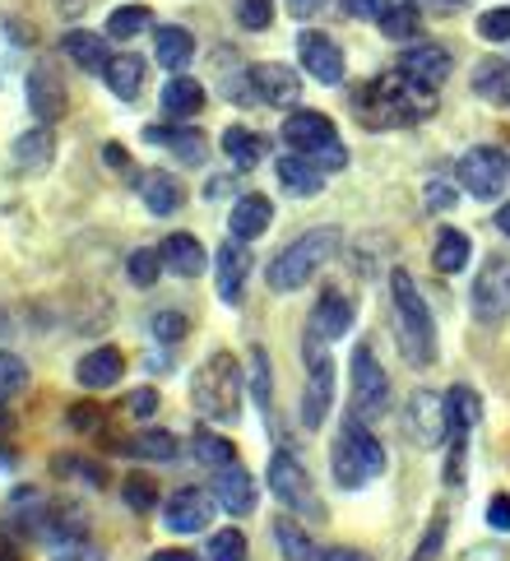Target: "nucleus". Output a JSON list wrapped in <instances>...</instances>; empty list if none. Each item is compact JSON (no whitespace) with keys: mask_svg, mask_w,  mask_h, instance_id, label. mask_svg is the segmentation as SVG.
<instances>
[{"mask_svg":"<svg viewBox=\"0 0 510 561\" xmlns=\"http://www.w3.org/2000/svg\"><path fill=\"white\" fill-rule=\"evenodd\" d=\"M432 112V93L408 84L404 75H376L353 93V116L366 130H395V126H418Z\"/></svg>","mask_w":510,"mask_h":561,"instance_id":"obj_1","label":"nucleus"},{"mask_svg":"<svg viewBox=\"0 0 510 561\" xmlns=\"http://www.w3.org/2000/svg\"><path fill=\"white\" fill-rule=\"evenodd\" d=\"M241 390H247V376H241L233 353L204 357V367L191 376V404L200 417H209V423H237Z\"/></svg>","mask_w":510,"mask_h":561,"instance_id":"obj_2","label":"nucleus"},{"mask_svg":"<svg viewBox=\"0 0 510 561\" xmlns=\"http://www.w3.org/2000/svg\"><path fill=\"white\" fill-rule=\"evenodd\" d=\"M390 297H395V316H399V348L413 367H432L437 363V330H432V311H427L422 293L408 270H390Z\"/></svg>","mask_w":510,"mask_h":561,"instance_id":"obj_3","label":"nucleus"},{"mask_svg":"<svg viewBox=\"0 0 510 561\" xmlns=\"http://www.w3.org/2000/svg\"><path fill=\"white\" fill-rule=\"evenodd\" d=\"M339 247V232L335 228H316V232H302L293 247H283L274 260H270V270H264V284H270L274 293H297L306 288L311 278L320 274V265L335 255Z\"/></svg>","mask_w":510,"mask_h":561,"instance_id":"obj_4","label":"nucleus"},{"mask_svg":"<svg viewBox=\"0 0 510 561\" xmlns=\"http://www.w3.org/2000/svg\"><path fill=\"white\" fill-rule=\"evenodd\" d=\"M330 469H335V483L339 488H366L372 478L385 473V446L366 432V423H353L335 436V450H330Z\"/></svg>","mask_w":510,"mask_h":561,"instance_id":"obj_5","label":"nucleus"},{"mask_svg":"<svg viewBox=\"0 0 510 561\" xmlns=\"http://www.w3.org/2000/svg\"><path fill=\"white\" fill-rule=\"evenodd\" d=\"M353 417L358 423H376V417L390 413V376L376 363L372 344L353 348Z\"/></svg>","mask_w":510,"mask_h":561,"instance_id":"obj_6","label":"nucleus"},{"mask_svg":"<svg viewBox=\"0 0 510 561\" xmlns=\"http://www.w3.org/2000/svg\"><path fill=\"white\" fill-rule=\"evenodd\" d=\"M468 311H474L483 325H497L510 311V255H487L474 284H468Z\"/></svg>","mask_w":510,"mask_h":561,"instance_id":"obj_7","label":"nucleus"},{"mask_svg":"<svg viewBox=\"0 0 510 561\" xmlns=\"http://www.w3.org/2000/svg\"><path fill=\"white\" fill-rule=\"evenodd\" d=\"M270 492L297 515H311V519L325 515V506L316 501V488H311V473H306V465L293 450H274L270 455Z\"/></svg>","mask_w":510,"mask_h":561,"instance_id":"obj_8","label":"nucleus"},{"mask_svg":"<svg viewBox=\"0 0 510 561\" xmlns=\"http://www.w3.org/2000/svg\"><path fill=\"white\" fill-rule=\"evenodd\" d=\"M455 176H460V186L468 195H478V199H492L501 195V186L510 182V158L492 145H478V149H468L460 163H455Z\"/></svg>","mask_w":510,"mask_h":561,"instance_id":"obj_9","label":"nucleus"},{"mask_svg":"<svg viewBox=\"0 0 510 561\" xmlns=\"http://www.w3.org/2000/svg\"><path fill=\"white\" fill-rule=\"evenodd\" d=\"M404 427H408V436H413L422 450H437V446H445V436H451V417H445V399H437L432 390H418L413 399H408V409H404Z\"/></svg>","mask_w":510,"mask_h":561,"instance_id":"obj_10","label":"nucleus"},{"mask_svg":"<svg viewBox=\"0 0 510 561\" xmlns=\"http://www.w3.org/2000/svg\"><path fill=\"white\" fill-rule=\"evenodd\" d=\"M306 390H302V427H320L330 417V404H335V363L330 357H316V339L306 344Z\"/></svg>","mask_w":510,"mask_h":561,"instance_id":"obj_11","label":"nucleus"},{"mask_svg":"<svg viewBox=\"0 0 510 561\" xmlns=\"http://www.w3.org/2000/svg\"><path fill=\"white\" fill-rule=\"evenodd\" d=\"M451 70H455V56L445 51V47H437V43L408 47V51L399 56V75L408 79V84L427 89V93H437V89L445 84V79H451Z\"/></svg>","mask_w":510,"mask_h":561,"instance_id":"obj_12","label":"nucleus"},{"mask_svg":"<svg viewBox=\"0 0 510 561\" xmlns=\"http://www.w3.org/2000/svg\"><path fill=\"white\" fill-rule=\"evenodd\" d=\"M24 93H29V112H33L43 126L60 122V116H66V107H70L66 84H60V75H56V66H52V61H37V66L29 70Z\"/></svg>","mask_w":510,"mask_h":561,"instance_id":"obj_13","label":"nucleus"},{"mask_svg":"<svg viewBox=\"0 0 510 561\" xmlns=\"http://www.w3.org/2000/svg\"><path fill=\"white\" fill-rule=\"evenodd\" d=\"M247 278H251V251H247V242H223L218 251H214V288H218V297L228 307H237L241 302V293H247Z\"/></svg>","mask_w":510,"mask_h":561,"instance_id":"obj_14","label":"nucleus"},{"mask_svg":"<svg viewBox=\"0 0 510 561\" xmlns=\"http://www.w3.org/2000/svg\"><path fill=\"white\" fill-rule=\"evenodd\" d=\"M209 515H214V496L204 488H181L162 501V525L172 534H200L209 525Z\"/></svg>","mask_w":510,"mask_h":561,"instance_id":"obj_15","label":"nucleus"},{"mask_svg":"<svg viewBox=\"0 0 510 561\" xmlns=\"http://www.w3.org/2000/svg\"><path fill=\"white\" fill-rule=\"evenodd\" d=\"M247 79H251V93L260 98V103H270V107H293L302 98L297 70H288L283 61H260V66L247 70Z\"/></svg>","mask_w":510,"mask_h":561,"instance_id":"obj_16","label":"nucleus"},{"mask_svg":"<svg viewBox=\"0 0 510 561\" xmlns=\"http://www.w3.org/2000/svg\"><path fill=\"white\" fill-rule=\"evenodd\" d=\"M297 56H302V70L311 79H320V84H343V75H349L343 51L335 47V37H325V33H302Z\"/></svg>","mask_w":510,"mask_h":561,"instance_id":"obj_17","label":"nucleus"},{"mask_svg":"<svg viewBox=\"0 0 510 561\" xmlns=\"http://www.w3.org/2000/svg\"><path fill=\"white\" fill-rule=\"evenodd\" d=\"M306 330H311V339H325V344H335V339H343V334L353 330V302H349V297H343L339 288H325V293L316 297Z\"/></svg>","mask_w":510,"mask_h":561,"instance_id":"obj_18","label":"nucleus"},{"mask_svg":"<svg viewBox=\"0 0 510 561\" xmlns=\"http://www.w3.org/2000/svg\"><path fill=\"white\" fill-rule=\"evenodd\" d=\"M214 501L228 515H251L256 511V501H260V488H256V478L241 469V465H228V469H214V483H209Z\"/></svg>","mask_w":510,"mask_h":561,"instance_id":"obj_19","label":"nucleus"},{"mask_svg":"<svg viewBox=\"0 0 510 561\" xmlns=\"http://www.w3.org/2000/svg\"><path fill=\"white\" fill-rule=\"evenodd\" d=\"M135 191L149 205V214H158V218H168V214H177L181 205H186V186H181L172 172H162V168L139 172L135 176Z\"/></svg>","mask_w":510,"mask_h":561,"instance_id":"obj_20","label":"nucleus"},{"mask_svg":"<svg viewBox=\"0 0 510 561\" xmlns=\"http://www.w3.org/2000/svg\"><path fill=\"white\" fill-rule=\"evenodd\" d=\"M330 139H339V135L325 112H293L288 122H283V145L297 153H316L320 145H330Z\"/></svg>","mask_w":510,"mask_h":561,"instance_id":"obj_21","label":"nucleus"},{"mask_svg":"<svg viewBox=\"0 0 510 561\" xmlns=\"http://www.w3.org/2000/svg\"><path fill=\"white\" fill-rule=\"evenodd\" d=\"M121 371H126V357H121L112 344H102V348H93V353L79 357L75 380H79L84 390H107V386H116V380H121Z\"/></svg>","mask_w":510,"mask_h":561,"instance_id":"obj_22","label":"nucleus"},{"mask_svg":"<svg viewBox=\"0 0 510 561\" xmlns=\"http://www.w3.org/2000/svg\"><path fill=\"white\" fill-rule=\"evenodd\" d=\"M145 139L149 145H168L172 153H177V163H186V168H200L204 158H209V139H204L200 130H191V126H149L145 130Z\"/></svg>","mask_w":510,"mask_h":561,"instance_id":"obj_23","label":"nucleus"},{"mask_svg":"<svg viewBox=\"0 0 510 561\" xmlns=\"http://www.w3.org/2000/svg\"><path fill=\"white\" fill-rule=\"evenodd\" d=\"M158 255H162V270H172L181 278H200L204 270H209V255H204V247L191 232H172L168 242L158 247Z\"/></svg>","mask_w":510,"mask_h":561,"instance_id":"obj_24","label":"nucleus"},{"mask_svg":"<svg viewBox=\"0 0 510 561\" xmlns=\"http://www.w3.org/2000/svg\"><path fill=\"white\" fill-rule=\"evenodd\" d=\"M270 224H274V205L264 195H256V191L241 195L233 205V218H228V228H233L237 242H256V237L270 232Z\"/></svg>","mask_w":510,"mask_h":561,"instance_id":"obj_25","label":"nucleus"},{"mask_svg":"<svg viewBox=\"0 0 510 561\" xmlns=\"http://www.w3.org/2000/svg\"><path fill=\"white\" fill-rule=\"evenodd\" d=\"M279 186L288 191V195H297V199H311V195H320L325 191V172L311 163L306 153H288V158H279Z\"/></svg>","mask_w":510,"mask_h":561,"instance_id":"obj_26","label":"nucleus"},{"mask_svg":"<svg viewBox=\"0 0 510 561\" xmlns=\"http://www.w3.org/2000/svg\"><path fill=\"white\" fill-rule=\"evenodd\" d=\"M102 84H107L121 103H135L139 89H145V61H139L135 51H121L107 61V70H102Z\"/></svg>","mask_w":510,"mask_h":561,"instance_id":"obj_27","label":"nucleus"},{"mask_svg":"<svg viewBox=\"0 0 510 561\" xmlns=\"http://www.w3.org/2000/svg\"><path fill=\"white\" fill-rule=\"evenodd\" d=\"M204 107V84L191 75H172L168 84H162V112H168V122H186Z\"/></svg>","mask_w":510,"mask_h":561,"instance_id":"obj_28","label":"nucleus"},{"mask_svg":"<svg viewBox=\"0 0 510 561\" xmlns=\"http://www.w3.org/2000/svg\"><path fill=\"white\" fill-rule=\"evenodd\" d=\"M60 51L70 56V61L79 66V70H89V75H102L107 70V37H98V33H84V28H75V33H66L60 37Z\"/></svg>","mask_w":510,"mask_h":561,"instance_id":"obj_29","label":"nucleus"},{"mask_svg":"<svg viewBox=\"0 0 510 561\" xmlns=\"http://www.w3.org/2000/svg\"><path fill=\"white\" fill-rule=\"evenodd\" d=\"M154 56H158V66H162V70L181 75V70L191 66V56H195V37H191L186 28H177V24L158 28V37H154Z\"/></svg>","mask_w":510,"mask_h":561,"instance_id":"obj_30","label":"nucleus"},{"mask_svg":"<svg viewBox=\"0 0 510 561\" xmlns=\"http://www.w3.org/2000/svg\"><path fill=\"white\" fill-rule=\"evenodd\" d=\"M52 153H56V139H52L47 126H37V130L14 139V168H24V172H47Z\"/></svg>","mask_w":510,"mask_h":561,"instance_id":"obj_31","label":"nucleus"},{"mask_svg":"<svg viewBox=\"0 0 510 561\" xmlns=\"http://www.w3.org/2000/svg\"><path fill=\"white\" fill-rule=\"evenodd\" d=\"M445 417H451V436H468V432H474L478 417H483L478 390H468V386H451V390H445Z\"/></svg>","mask_w":510,"mask_h":561,"instance_id":"obj_32","label":"nucleus"},{"mask_svg":"<svg viewBox=\"0 0 510 561\" xmlns=\"http://www.w3.org/2000/svg\"><path fill=\"white\" fill-rule=\"evenodd\" d=\"M223 153H228L233 168L251 172L260 158H264V135H256V130H247V126H228V130H223Z\"/></svg>","mask_w":510,"mask_h":561,"instance_id":"obj_33","label":"nucleus"},{"mask_svg":"<svg viewBox=\"0 0 510 561\" xmlns=\"http://www.w3.org/2000/svg\"><path fill=\"white\" fill-rule=\"evenodd\" d=\"M474 89H478V98H487V103L510 107V66L497 61V56L478 61V66H474Z\"/></svg>","mask_w":510,"mask_h":561,"instance_id":"obj_34","label":"nucleus"},{"mask_svg":"<svg viewBox=\"0 0 510 561\" xmlns=\"http://www.w3.org/2000/svg\"><path fill=\"white\" fill-rule=\"evenodd\" d=\"M274 543H279V552H283V561H325L320 557V548L311 543V534H306L297 519H274Z\"/></svg>","mask_w":510,"mask_h":561,"instance_id":"obj_35","label":"nucleus"},{"mask_svg":"<svg viewBox=\"0 0 510 561\" xmlns=\"http://www.w3.org/2000/svg\"><path fill=\"white\" fill-rule=\"evenodd\" d=\"M468 255H474V242H468L460 228H441V232H437V251H432V260H437V270H441V274H460V270L468 265Z\"/></svg>","mask_w":510,"mask_h":561,"instance_id":"obj_36","label":"nucleus"},{"mask_svg":"<svg viewBox=\"0 0 510 561\" xmlns=\"http://www.w3.org/2000/svg\"><path fill=\"white\" fill-rule=\"evenodd\" d=\"M195 459L204 469H228V465H237V446L228 436H214V432H195Z\"/></svg>","mask_w":510,"mask_h":561,"instance_id":"obj_37","label":"nucleus"},{"mask_svg":"<svg viewBox=\"0 0 510 561\" xmlns=\"http://www.w3.org/2000/svg\"><path fill=\"white\" fill-rule=\"evenodd\" d=\"M52 473L56 478H79L84 488H107V469L98 459H79V455H56L52 459Z\"/></svg>","mask_w":510,"mask_h":561,"instance_id":"obj_38","label":"nucleus"},{"mask_svg":"<svg viewBox=\"0 0 510 561\" xmlns=\"http://www.w3.org/2000/svg\"><path fill=\"white\" fill-rule=\"evenodd\" d=\"M418 28H422V14L413 5H404V0H395V5L381 14V33L390 37V43H408V37H418Z\"/></svg>","mask_w":510,"mask_h":561,"instance_id":"obj_39","label":"nucleus"},{"mask_svg":"<svg viewBox=\"0 0 510 561\" xmlns=\"http://www.w3.org/2000/svg\"><path fill=\"white\" fill-rule=\"evenodd\" d=\"M149 24H154L149 5H121V10H112V19H107V37H116V43H126V37H139Z\"/></svg>","mask_w":510,"mask_h":561,"instance_id":"obj_40","label":"nucleus"},{"mask_svg":"<svg viewBox=\"0 0 510 561\" xmlns=\"http://www.w3.org/2000/svg\"><path fill=\"white\" fill-rule=\"evenodd\" d=\"M29 386V363L19 353H5L0 348V404H10V399Z\"/></svg>","mask_w":510,"mask_h":561,"instance_id":"obj_41","label":"nucleus"},{"mask_svg":"<svg viewBox=\"0 0 510 561\" xmlns=\"http://www.w3.org/2000/svg\"><path fill=\"white\" fill-rule=\"evenodd\" d=\"M121 501H126L131 511L145 515V511H154V506H158V483H154L149 473H131L126 483H121Z\"/></svg>","mask_w":510,"mask_h":561,"instance_id":"obj_42","label":"nucleus"},{"mask_svg":"<svg viewBox=\"0 0 510 561\" xmlns=\"http://www.w3.org/2000/svg\"><path fill=\"white\" fill-rule=\"evenodd\" d=\"M126 450L145 455V459H177V436L172 432H139L135 440H126Z\"/></svg>","mask_w":510,"mask_h":561,"instance_id":"obj_43","label":"nucleus"},{"mask_svg":"<svg viewBox=\"0 0 510 561\" xmlns=\"http://www.w3.org/2000/svg\"><path fill=\"white\" fill-rule=\"evenodd\" d=\"M126 274H131V284H139V288H154V284H158V274H162V255H158V251H149V247L131 251V260H126Z\"/></svg>","mask_w":510,"mask_h":561,"instance_id":"obj_44","label":"nucleus"},{"mask_svg":"<svg viewBox=\"0 0 510 561\" xmlns=\"http://www.w3.org/2000/svg\"><path fill=\"white\" fill-rule=\"evenodd\" d=\"M149 330H154V339H158V344H168V348H177V344H181V339H186V334H191V320H186V311H158Z\"/></svg>","mask_w":510,"mask_h":561,"instance_id":"obj_45","label":"nucleus"},{"mask_svg":"<svg viewBox=\"0 0 510 561\" xmlns=\"http://www.w3.org/2000/svg\"><path fill=\"white\" fill-rule=\"evenodd\" d=\"M209 561H247V534L241 529H218L209 538Z\"/></svg>","mask_w":510,"mask_h":561,"instance_id":"obj_46","label":"nucleus"},{"mask_svg":"<svg viewBox=\"0 0 510 561\" xmlns=\"http://www.w3.org/2000/svg\"><path fill=\"white\" fill-rule=\"evenodd\" d=\"M478 37L483 43H506L510 37V5H497V10L478 14Z\"/></svg>","mask_w":510,"mask_h":561,"instance_id":"obj_47","label":"nucleus"},{"mask_svg":"<svg viewBox=\"0 0 510 561\" xmlns=\"http://www.w3.org/2000/svg\"><path fill=\"white\" fill-rule=\"evenodd\" d=\"M251 386H256V404L270 413V353L251 348Z\"/></svg>","mask_w":510,"mask_h":561,"instance_id":"obj_48","label":"nucleus"},{"mask_svg":"<svg viewBox=\"0 0 510 561\" xmlns=\"http://www.w3.org/2000/svg\"><path fill=\"white\" fill-rule=\"evenodd\" d=\"M121 413H126V417H139V423H145V417L158 413V390H154V386L131 390L126 399H121Z\"/></svg>","mask_w":510,"mask_h":561,"instance_id":"obj_49","label":"nucleus"},{"mask_svg":"<svg viewBox=\"0 0 510 561\" xmlns=\"http://www.w3.org/2000/svg\"><path fill=\"white\" fill-rule=\"evenodd\" d=\"M237 19L247 28H270L274 24V0H237Z\"/></svg>","mask_w":510,"mask_h":561,"instance_id":"obj_50","label":"nucleus"},{"mask_svg":"<svg viewBox=\"0 0 510 561\" xmlns=\"http://www.w3.org/2000/svg\"><path fill=\"white\" fill-rule=\"evenodd\" d=\"M52 561H107V557H102V548H93L89 538H66V543H56Z\"/></svg>","mask_w":510,"mask_h":561,"instance_id":"obj_51","label":"nucleus"},{"mask_svg":"<svg viewBox=\"0 0 510 561\" xmlns=\"http://www.w3.org/2000/svg\"><path fill=\"white\" fill-rule=\"evenodd\" d=\"M320 172H339V168H349V149L339 145V139H330V145H320L316 153H306Z\"/></svg>","mask_w":510,"mask_h":561,"instance_id":"obj_52","label":"nucleus"},{"mask_svg":"<svg viewBox=\"0 0 510 561\" xmlns=\"http://www.w3.org/2000/svg\"><path fill=\"white\" fill-rule=\"evenodd\" d=\"M339 10L349 19H358V24H366V19H376L381 24V14L390 10V0H339Z\"/></svg>","mask_w":510,"mask_h":561,"instance_id":"obj_53","label":"nucleus"},{"mask_svg":"<svg viewBox=\"0 0 510 561\" xmlns=\"http://www.w3.org/2000/svg\"><path fill=\"white\" fill-rule=\"evenodd\" d=\"M441 538H445V515H437V519H432V529L422 534V543H418L413 561H437V552H441Z\"/></svg>","mask_w":510,"mask_h":561,"instance_id":"obj_54","label":"nucleus"},{"mask_svg":"<svg viewBox=\"0 0 510 561\" xmlns=\"http://www.w3.org/2000/svg\"><path fill=\"white\" fill-rule=\"evenodd\" d=\"M70 427H79V432H102V409H98V404H75V409H70Z\"/></svg>","mask_w":510,"mask_h":561,"instance_id":"obj_55","label":"nucleus"},{"mask_svg":"<svg viewBox=\"0 0 510 561\" xmlns=\"http://www.w3.org/2000/svg\"><path fill=\"white\" fill-rule=\"evenodd\" d=\"M487 525H492L497 534L510 529V496H506V492H497L492 501H487Z\"/></svg>","mask_w":510,"mask_h":561,"instance_id":"obj_56","label":"nucleus"},{"mask_svg":"<svg viewBox=\"0 0 510 561\" xmlns=\"http://www.w3.org/2000/svg\"><path fill=\"white\" fill-rule=\"evenodd\" d=\"M427 205H432V209H451V205H455V195L445 191L441 182H432V186H427Z\"/></svg>","mask_w":510,"mask_h":561,"instance_id":"obj_57","label":"nucleus"},{"mask_svg":"<svg viewBox=\"0 0 510 561\" xmlns=\"http://www.w3.org/2000/svg\"><path fill=\"white\" fill-rule=\"evenodd\" d=\"M0 561H24V548H19L10 534H0Z\"/></svg>","mask_w":510,"mask_h":561,"instance_id":"obj_58","label":"nucleus"},{"mask_svg":"<svg viewBox=\"0 0 510 561\" xmlns=\"http://www.w3.org/2000/svg\"><path fill=\"white\" fill-rule=\"evenodd\" d=\"M149 561H200L195 552H186V548H162V552H154Z\"/></svg>","mask_w":510,"mask_h":561,"instance_id":"obj_59","label":"nucleus"},{"mask_svg":"<svg viewBox=\"0 0 510 561\" xmlns=\"http://www.w3.org/2000/svg\"><path fill=\"white\" fill-rule=\"evenodd\" d=\"M316 10H320V0H288V14H297V19L316 14Z\"/></svg>","mask_w":510,"mask_h":561,"instance_id":"obj_60","label":"nucleus"},{"mask_svg":"<svg viewBox=\"0 0 510 561\" xmlns=\"http://www.w3.org/2000/svg\"><path fill=\"white\" fill-rule=\"evenodd\" d=\"M325 561H372L366 552H353V548H335V552H325Z\"/></svg>","mask_w":510,"mask_h":561,"instance_id":"obj_61","label":"nucleus"},{"mask_svg":"<svg viewBox=\"0 0 510 561\" xmlns=\"http://www.w3.org/2000/svg\"><path fill=\"white\" fill-rule=\"evenodd\" d=\"M102 158H107L112 168H126V149H121V145H102Z\"/></svg>","mask_w":510,"mask_h":561,"instance_id":"obj_62","label":"nucleus"},{"mask_svg":"<svg viewBox=\"0 0 510 561\" xmlns=\"http://www.w3.org/2000/svg\"><path fill=\"white\" fill-rule=\"evenodd\" d=\"M84 5H89V0H56V10H60V14H66V19H75V14H84Z\"/></svg>","mask_w":510,"mask_h":561,"instance_id":"obj_63","label":"nucleus"},{"mask_svg":"<svg viewBox=\"0 0 510 561\" xmlns=\"http://www.w3.org/2000/svg\"><path fill=\"white\" fill-rule=\"evenodd\" d=\"M497 228H501V232H506V237H510V205H506V209H501V214H497Z\"/></svg>","mask_w":510,"mask_h":561,"instance_id":"obj_64","label":"nucleus"}]
</instances>
